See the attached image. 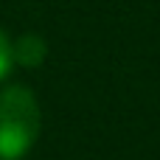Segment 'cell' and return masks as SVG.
Instances as JSON below:
<instances>
[{
    "label": "cell",
    "mask_w": 160,
    "mask_h": 160,
    "mask_svg": "<svg viewBox=\"0 0 160 160\" xmlns=\"http://www.w3.org/2000/svg\"><path fill=\"white\" fill-rule=\"evenodd\" d=\"M42 129V110L34 90L8 84L0 90V160H22Z\"/></svg>",
    "instance_id": "1"
},
{
    "label": "cell",
    "mask_w": 160,
    "mask_h": 160,
    "mask_svg": "<svg viewBox=\"0 0 160 160\" xmlns=\"http://www.w3.org/2000/svg\"><path fill=\"white\" fill-rule=\"evenodd\" d=\"M48 59V42L39 34H22L11 42V65L20 68H39Z\"/></svg>",
    "instance_id": "2"
},
{
    "label": "cell",
    "mask_w": 160,
    "mask_h": 160,
    "mask_svg": "<svg viewBox=\"0 0 160 160\" xmlns=\"http://www.w3.org/2000/svg\"><path fill=\"white\" fill-rule=\"evenodd\" d=\"M8 68H11V42L0 28V79L8 73Z\"/></svg>",
    "instance_id": "3"
}]
</instances>
